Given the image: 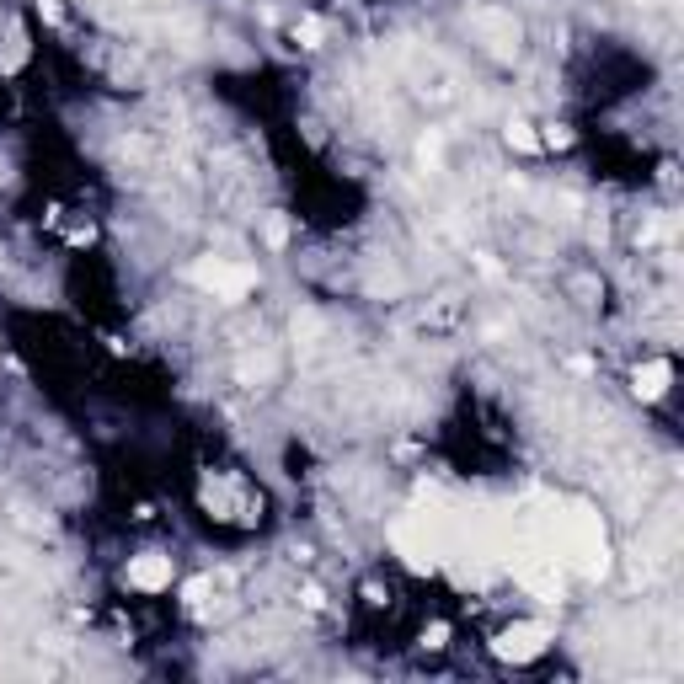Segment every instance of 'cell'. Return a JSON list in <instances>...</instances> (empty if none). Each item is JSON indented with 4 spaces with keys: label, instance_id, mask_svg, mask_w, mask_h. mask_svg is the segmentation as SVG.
Returning a JSON list of instances; mask_svg holds the SVG:
<instances>
[{
    "label": "cell",
    "instance_id": "obj_4",
    "mask_svg": "<svg viewBox=\"0 0 684 684\" xmlns=\"http://www.w3.org/2000/svg\"><path fill=\"white\" fill-rule=\"evenodd\" d=\"M668 380H674V364H668V359L636 364V396H642V401H658L668 391Z\"/></svg>",
    "mask_w": 684,
    "mask_h": 684
},
{
    "label": "cell",
    "instance_id": "obj_1",
    "mask_svg": "<svg viewBox=\"0 0 684 684\" xmlns=\"http://www.w3.org/2000/svg\"><path fill=\"white\" fill-rule=\"evenodd\" d=\"M188 278L204 294H214V300H246V294L257 289V268H246V262H230V257H204L193 262Z\"/></svg>",
    "mask_w": 684,
    "mask_h": 684
},
{
    "label": "cell",
    "instance_id": "obj_3",
    "mask_svg": "<svg viewBox=\"0 0 684 684\" xmlns=\"http://www.w3.org/2000/svg\"><path fill=\"white\" fill-rule=\"evenodd\" d=\"M497 652H503V658H513V663L540 658V652H546V626H513V631H503Z\"/></svg>",
    "mask_w": 684,
    "mask_h": 684
},
{
    "label": "cell",
    "instance_id": "obj_5",
    "mask_svg": "<svg viewBox=\"0 0 684 684\" xmlns=\"http://www.w3.org/2000/svg\"><path fill=\"white\" fill-rule=\"evenodd\" d=\"M508 145H519V150H540V134H530V123H508Z\"/></svg>",
    "mask_w": 684,
    "mask_h": 684
},
{
    "label": "cell",
    "instance_id": "obj_2",
    "mask_svg": "<svg viewBox=\"0 0 684 684\" xmlns=\"http://www.w3.org/2000/svg\"><path fill=\"white\" fill-rule=\"evenodd\" d=\"M123 578H129V588H145V594H161V588H171V556H155V551L134 556Z\"/></svg>",
    "mask_w": 684,
    "mask_h": 684
}]
</instances>
